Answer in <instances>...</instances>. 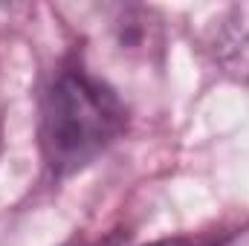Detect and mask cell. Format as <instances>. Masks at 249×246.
<instances>
[{"instance_id": "cell-1", "label": "cell", "mask_w": 249, "mask_h": 246, "mask_svg": "<svg viewBox=\"0 0 249 246\" xmlns=\"http://www.w3.org/2000/svg\"><path fill=\"white\" fill-rule=\"evenodd\" d=\"M119 96L84 70H64L41 105V151L55 177H67L102 157L124 130Z\"/></svg>"}, {"instance_id": "cell-2", "label": "cell", "mask_w": 249, "mask_h": 246, "mask_svg": "<svg viewBox=\"0 0 249 246\" xmlns=\"http://www.w3.org/2000/svg\"><path fill=\"white\" fill-rule=\"evenodd\" d=\"M151 246H194L188 241H160V244H151Z\"/></svg>"}]
</instances>
